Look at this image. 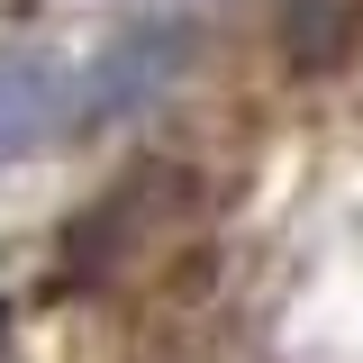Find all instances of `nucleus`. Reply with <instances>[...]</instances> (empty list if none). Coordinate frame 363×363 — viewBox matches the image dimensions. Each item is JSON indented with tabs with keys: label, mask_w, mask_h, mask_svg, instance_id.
Here are the masks:
<instances>
[{
	"label": "nucleus",
	"mask_w": 363,
	"mask_h": 363,
	"mask_svg": "<svg viewBox=\"0 0 363 363\" xmlns=\"http://www.w3.org/2000/svg\"><path fill=\"white\" fill-rule=\"evenodd\" d=\"M182 55H191L182 18H145V28H128V37L100 55L82 118H128V109H145V100H155V91H164V82L182 73Z\"/></svg>",
	"instance_id": "obj_1"
},
{
	"label": "nucleus",
	"mask_w": 363,
	"mask_h": 363,
	"mask_svg": "<svg viewBox=\"0 0 363 363\" xmlns=\"http://www.w3.org/2000/svg\"><path fill=\"white\" fill-rule=\"evenodd\" d=\"M55 118H64V64H45V55H0V155L45 145Z\"/></svg>",
	"instance_id": "obj_2"
},
{
	"label": "nucleus",
	"mask_w": 363,
	"mask_h": 363,
	"mask_svg": "<svg viewBox=\"0 0 363 363\" xmlns=\"http://www.w3.org/2000/svg\"><path fill=\"white\" fill-rule=\"evenodd\" d=\"M0 336H9V309H0Z\"/></svg>",
	"instance_id": "obj_3"
}]
</instances>
